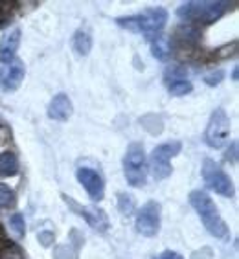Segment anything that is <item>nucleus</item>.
I'll use <instances>...</instances> for the list:
<instances>
[{
    "mask_svg": "<svg viewBox=\"0 0 239 259\" xmlns=\"http://www.w3.org/2000/svg\"><path fill=\"white\" fill-rule=\"evenodd\" d=\"M24 75H26L24 63L15 57L13 61L0 66V89L6 90V92H13V90H17L22 85Z\"/></svg>",
    "mask_w": 239,
    "mask_h": 259,
    "instance_id": "nucleus-9",
    "label": "nucleus"
},
{
    "mask_svg": "<svg viewBox=\"0 0 239 259\" xmlns=\"http://www.w3.org/2000/svg\"><path fill=\"white\" fill-rule=\"evenodd\" d=\"M63 199H65L66 204L72 206V208L77 211V215H81L96 232H107V230H109V219H107V215H105V211L101 208H96V206H83V208H81V206L75 204L74 200L70 199V197H66V195H63Z\"/></svg>",
    "mask_w": 239,
    "mask_h": 259,
    "instance_id": "nucleus-11",
    "label": "nucleus"
},
{
    "mask_svg": "<svg viewBox=\"0 0 239 259\" xmlns=\"http://www.w3.org/2000/svg\"><path fill=\"white\" fill-rule=\"evenodd\" d=\"M223 77H224V72L223 70H217V72H212V74L205 75V83L210 87H215V85H219Z\"/></svg>",
    "mask_w": 239,
    "mask_h": 259,
    "instance_id": "nucleus-22",
    "label": "nucleus"
},
{
    "mask_svg": "<svg viewBox=\"0 0 239 259\" xmlns=\"http://www.w3.org/2000/svg\"><path fill=\"white\" fill-rule=\"evenodd\" d=\"M39 241L43 246H50V244L54 243V234H52V232H41Z\"/></svg>",
    "mask_w": 239,
    "mask_h": 259,
    "instance_id": "nucleus-23",
    "label": "nucleus"
},
{
    "mask_svg": "<svg viewBox=\"0 0 239 259\" xmlns=\"http://www.w3.org/2000/svg\"><path fill=\"white\" fill-rule=\"evenodd\" d=\"M232 79L237 81V68H234V72H232Z\"/></svg>",
    "mask_w": 239,
    "mask_h": 259,
    "instance_id": "nucleus-26",
    "label": "nucleus"
},
{
    "mask_svg": "<svg viewBox=\"0 0 239 259\" xmlns=\"http://www.w3.org/2000/svg\"><path fill=\"white\" fill-rule=\"evenodd\" d=\"M77 180H79V184L85 188V191L89 193V197L96 202H100L103 200L105 197V182L101 179L100 173H96L94 169H90V167H79L77 169Z\"/></svg>",
    "mask_w": 239,
    "mask_h": 259,
    "instance_id": "nucleus-10",
    "label": "nucleus"
},
{
    "mask_svg": "<svg viewBox=\"0 0 239 259\" xmlns=\"http://www.w3.org/2000/svg\"><path fill=\"white\" fill-rule=\"evenodd\" d=\"M154 259H184V257H182L179 252H173V250H166V252H162V254L156 255Z\"/></svg>",
    "mask_w": 239,
    "mask_h": 259,
    "instance_id": "nucleus-24",
    "label": "nucleus"
},
{
    "mask_svg": "<svg viewBox=\"0 0 239 259\" xmlns=\"http://www.w3.org/2000/svg\"><path fill=\"white\" fill-rule=\"evenodd\" d=\"M230 131H232V123H230L228 114L224 112V109H215L210 116V121L205 131L206 145L212 149H221L228 142Z\"/></svg>",
    "mask_w": 239,
    "mask_h": 259,
    "instance_id": "nucleus-5",
    "label": "nucleus"
},
{
    "mask_svg": "<svg viewBox=\"0 0 239 259\" xmlns=\"http://www.w3.org/2000/svg\"><path fill=\"white\" fill-rule=\"evenodd\" d=\"M20 45V30L19 28H13L8 33H4L2 40H0V63L6 65L10 61L15 59L17 48Z\"/></svg>",
    "mask_w": 239,
    "mask_h": 259,
    "instance_id": "nucleus-13",
    "label": "nucleus"
},
{
    "mask_svg": "<svg viewBox=\"0 0 239 259\" xmlns=\"http://www.w3.org/2000/svg\"><path fill=\"white\" fill-rule=\"evenodd\" d=\"M230 10V2L219 0H191L177 10V17L193 24H212Z\"/></svg>",
    "mask_w": 239,
    "mask_h": 259,
    "instance_id": "nucleus-2",
    "label": "nucleus"
},
{
    "mask_svg": "<svg viewBox=\"0 0 239 259\" xmlns=\"http://www.w3.org/2000/svg\"><path fill=\"white\" fill-rule=\"evenodd\" d=\"M189 204L199 213L201 221L205 228L208 230L214 237H226L228 235V226L219 215V209L214 204V200L210 199V195L201 190H195L189 193Z\"/></svg>",
    "mask_w": 239,
    "mask_h": 259,
    "instance_id": "nucleus-3",
    "label": "nucleus"
},
{
    "mask_svg": "<svg viewBox=\"0 0 239 259\" xmlns=\"http://www.w3.org/2000/svg\"><path fill=\"white\" fill-rule=\"evenodd\" d=\"M74 112V103L68 96L59 92L52 98L50 105H48V118L55 121H66Z\"/></svg>",
    "mask_w": 239,
    "mask_h": 259,
    "instance_id": "nucleus-12",
    "label": "nucleus"
},
{
    "mask_svg": "<svg viewBox=\"0 0 239 259\" xmlns=\"http://www.w3.org/2000/svg\"><path fill=\"white\" fill-rule=\"evenodd\" d=\"M166 22H168V11L162 6L147 8V10H144L138 15L118 17L116 19V24L118 26L133 31V33L145 35L147 40H153L154 37H158L160 31L164 30Z\"/></svg>",
    "mask_w": 239,
    "mask_h": 259,
    "instance_id": "nucleus-1",
    "label": "nucleus"
},
{
    "mask_svg": "<svg viewBox=\"0 0 239 259\" xmlns=\"http://www.w3.org/2000/svg\"><path fill=\"white\" fill-rule=\"evenodd\" d=\"M179 79H188V70L186 66H170V68L164 72V81L166 85L171 83V81H179Z\"/></svg>",
    "mask_w": 239,
    "mask_h": 259,
    "instance_id": "nucleus-18",
    "label": "nucleus"
},
{
    "mask_svg": "<svg viewBox=\"0 0 239 259\" xmlns=\"http://www.w3.org/2000/svg\"><path fill=\"white\" fill-rule=\"evenodd\" d=\"M19 173V158L15 153H0V177H15Z\"/></svg>",
    "mask_w": 239,
    "mask_h": 259,
    "instance_id": "nucleus-14",
    "label": "nucleus"
},
{
    "mask_svg": "<svg viewBox=\"0 0 239 259\" xmlns=\"http://www.w3.org/2000/svg\"><path fill=\"white\" fill-rule=\"evenodd\" d=\"M168 90H170L171 96H186L193 90V85H191V81H188V79H179V81L168 83Z\"/></svg>",
    "mask_w": 239,
    "mask_h": 259,
    "instance_id": "nucleus-17",
    "label": "nucleus"
},
{
    "mask_svg": "<svg viewBox=\"0 0 239 259\" xmlns=\"http://www.w3.org/2000/svg\"><path fill=\"white\" fill-rule=\"evenodd\" d=\"M203 179H205L206 186L215 193L223 195V197H234V182L214 160L206 158L203 162Z\"/></svg>",
    "mask_w": 239,
    "mask_h": 259,
    "instance_id": "nucleus-7",
    "label": "nucleus"
},
{
    "mask_svg": "<svg viewBox=\"0 0 239 259\" xmlns=\"http://www.w3.org/2000/svg\"><path fill=\"white\" fill-rule=\"evenodd\" d=\"M151 52H153V57L158 61H166L171 55V45L170 39L164 37V35H158L151 40Z\"/></svg>",
    "mask_w": 239,
    "mask_h": 259,
    "instance_id": "nucleus-16",
    "label": "nucleus"
},
{
    "mask_svg": "<svg viewBox=\"0 0 239 259\" xmlns=\"http://www.w3.org/2000/svg\"><path fill=\"white\" fill-rule=\"evenodd\" d=\"M147 158L142 144H129L124 156V175L127 182L135 188H142L147 182Z\"/></svg>",
    "mask_w": 239,
    "mask_h": 259,
    "instance_id": "nucleus-4",
    "label": "nucleus"
},
{
    "mask_svg": "<svg viewBox=\"0 0 239 259\" xmlns=\"http://www.w3.org/2000/svg\"><path fill=\"white\" fill-rule=\"evenodd\" d=\"M182 151V144L179 140L168 142V144L156 145L151 153V173L156 180H162L166 177H170L173 167H171L170 160L177 156Z\"/></svg>",
    "mask_w": 239,
    "mask_h": 259,
    "instance_id": "nucleus-6",
    "label": "nucleus"
},
{
    "mask_svg": "<svg viewBox=\"0 0 239 259\" xmlns=\"http://www.w3.org/2000/svg\"><path fill=\"white\" fill-rule=\"evenodd\" d=\"M74 50L79 55H89L92 50V35L87 28H81L74 33V40H72Z\"/></svg>",
    "mask_w": 239,
    "mask_h": 259,
    "instance_id": "nucleus-15",
    "label": "nucleus"
},
{
    "mask_svg": "<svg viewBox=\"0 0 239 259\" xmlns=\"http://www.w3.org/2000/svg\"><path fill=\"white\" fill-rule=\"evenodd\" d=\"M15 202V193L6 184H0V208H13Z\"/></svg>",
    "mask_w": 239,
    "mask_h": 259,
    "instance_id": "nucleus-20",
    "label": "nucleus"
},
{
    "mask_svg": "<svg viewBox=\"0 0 239 259\" xmlns=\"http://www.w3.org/2000/svg\"><path fill=\"white\" fill-rule=\"evenodd\" d=\"M160 211L162 208L154 200L142 206V209L136 215V232L144 237H154L160 230Z\"/></svg>",
    "mask_w": 239,
    "mask_h": 259,
    "instance_id": "nucleus-8",
    "label": "nucleus"
},
{
    "mask_svg": "<svg viewBox=\"0 0 239 259\" xmlns=\"http://www.w3.org/2000/svg\"><path fill=\"white\" fill-rule=\"evenodd\" d=\"M118 208L124 215H131L135 211V199L127 193H120L118 195Z\"/></svg>",
    "mask_w": 239,
    "mask_h": 259,
    "instance_id": "nucleus-21",
    "label": "nucleus"
},
{
    "mask_svg": "<svg viewBox=\"0 0 239 259\" xmlns=\"http://www.w3.org/2000/svg\"><path fill=\"white\" fill-rule=\"evenodd\" d=\"M10 226L11 230H13V234L17 235V237H24L26 234V223H24V217H22V213H13L10 217Z\"/></svg>",
    "mask_w": 239,
    "mask_h": 259,
    "instance_id": "nucleus-19",
    "label": "nucleus"
},
{
    "mask_svg": "<svg viewBox=\"0 0 239 259\" xmlns=\"http://www.w3.org/2000/svg\"><path fill=\"white\" fill-rule=\"evenodd\" d=\"M235 158H237V144H232V153H226V160H232V162H235Z\"/></svg>",
    "mask_w": 239,
    "mask_h": 259,
    "instance_id": "nucleus-25",
    "label": "nucleus"
}]
</instances>
